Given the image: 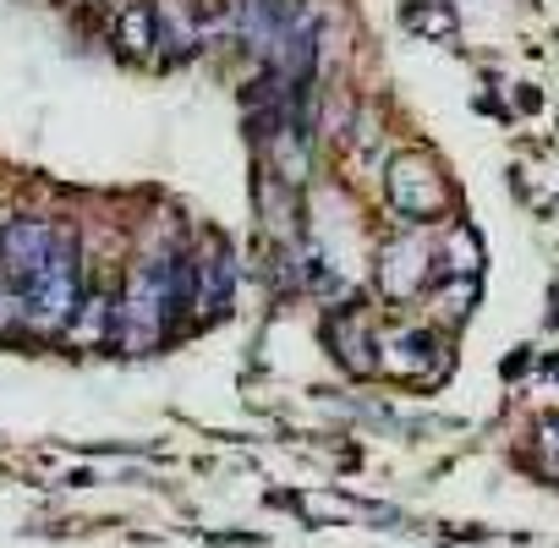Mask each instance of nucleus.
<instances>
[{"label":"nucleus","mask_w":559,"mask_h":548,"mask_svg":"<svg viewBox=\"0 0 559 548\" xmlns=\"http://www.w3.org/2000/svg\"><path fill=\"white\" fill-rule=\"evenodd\" d=\"M176 263L181 252H148L132 263V281L116 297V335L127 352H148L165 341V324L181 319V297H176Z\"/></svg>","instance_id":"nucleus-1"},{"label":"nucleus","mask_w":559,"mask_h":548,"mask_svg":"<svg viewBox=\"0 0 559 548\" xmlns=\"http://www.w3.org/2000/svg\"><path fill=\"white\" fill-rule=\"evenodd\" d=\"M23 297V330L34 335H67L78 302H83V258H78V236L61 230L45 269L17 291Z\"/></svg>","instance_id":"nucleus-2"},{"label":"nucleus","mask_w":559,"mask_h":548,"mask_svg":"<svg viewBox=\"0 0 559 548\" xmlns=\"http://www.w3.org/2000/svg\"><path fill=\"white\" fill-rule=\"evenodd\" d=\"M56 236H61V225L45 219V214H17V219L0 225V274L12 281V291H23L34 274L45 269Z\"/></svg>","instance_id":"nucleus-3"},{"label":"nucleus","mask_w":559,"mask_h":548,"mask_svg":"<svg viewBox=\"0 0 559 548\" xmlns=\"http://www.w3.org/2000/svg\"><path fill=\"white\" fill-rule=\"evenodd\" d=\"M384 181H390V203L412 219H439L450 209V181L439 176V165L428 154H401Z\"/></svg>","instance_id":"nucleus-4"},{"label":"nucleus","mask_w":559,"mask_h":548,"mask_svg":"<svg viewBox=\"0 0 559 548\" xmlns=\"http://www.w3.org/2000/svg\"><path fill=\"white\" fill-rule=\"evenodd\" d=\"M428 274H433V247L428 236H395L384 252H379V291L390 302H406L428 286Z\"/></svg>","instance_id":"nucleus-5"},{"label":"nucleus","mask_w":559,"mask_h":548,"mask_svg":"<svg viewBox=\"0 0 559 548\" xmlns=\"http://www.w3.org/2000/svg\"><path fill=\"white\" fill-rule=\"evenodd\" d=\"M390 352L395 357H379V368L395 373V379H439L444 373V346L428 330H401L390 341Z\"/></svg>","instance_id":"nucleus-6"},{"label":"nucleus","mask_w":559,"mask_h":548,"mask_svg":"<svg viewBox=\"0 0 559 548\" xmlns=\"http://www.w3.org/2000/svg\"><path fill=\"white\" fill-rule=\"evenodd\" d=\"M324 341L335 346V357H341L346 373H373L379 368V352H373V335H368V319L362 313H330L324 319Z\"/></svg>","instance_id":"nucleus-7"},{"label":"nucleus","mask_w":559,"mask_h":548,"mask_svg":"<svg viewBox=\"0 0 559 548\" xmlns=\"http://www.w3.org/2000/svg\"><path fill=\"white\" fill-rule=\"evenodd\" d=\"M192 274H198V302L203 308H219L230 291H236V252L225 247V241H203L198 252H192Z\"/></svg>","instance_id":"nucleus-8"},{"label":"nucleus","mask_w":559,"mask_h":548,"mask_svg":"<svg viewBox=\"0 0 559 548\" xmlns=\"http://www.w3.org/2000/svg\"><path fill=\"white\" fill-rule=\"evenodd\" d=\"M116 335V297H105V291H88L83 302H78V313H72V324H67V341L72 346H105Z\"/></svg>","instance_id":"nucleus-9"},{"label":"nucleus","mask_w":559,"mask_h":548,"mask_svg":"<svg viewBox=\"0 0 559 548\" xmlns=\"http://www.w3.org/2000/svg\"><path fill=\"white\" fill-rule=\"evenodd\" d=\"M154 34H159L154 7H148V0H127L121 23H116V45H121L127 56H148V50H154Z\"/></svg>","instance_id":"nucleus-10"},{"label":"nucleus","mask_w":559,"mask_h":548,"mask_svg":"<svg viewBox=\"0 0 559 548\" xmlns=\"http://www.w3.org/2000/svg\"><path fill=\"white\" fill-rule=\"evenodd\" d=\"M477 263H483L477 236L466 225H455V236H450V269H461V281H477Z\"/></svg>","instance_id":"nucleus-11"},{"label":"nucleus","mask_w":559,"mask_h":548,"mask_svg":"<svg viewBox=\"0 0 559 548\" xmlns=\"http://www.w3.org/2000/svg\"><path fill=\"white\" fill-rule=\"evenodd\" d=\"M472 302H477V281H461V286H450V291L439 297V313H444V319H461Z\"/></svg>","instance_id":"nucleus-12"},{"label":"nucleus","mask_w":559,"mask_h":548,"mask_svg":"<svg viewBox=\"0 0 559 548\" xmlns=\"http://www.w3.org/2000/svg\"><path fill=\"white\" fill-rule=\"evenodd\" d=\"M537 450H543L548 472H559V417H543L537 422Z\"/></svg>","instance_id":"nucleus-13"},{"label":"nucleus","mask_w":559,"mask_h":548,"mask_svg":"<svg viewBox=\"0 0 559 548\" xmlns=\"http://www.w3.org/2000/svg\"><path fill=\"white\" fill-rule=\"evenodd\" d=\"M17 324H23V297L7 286V291H0V341H7Z\"/></svg>","instance_id":"nucleus-14"},{"label":"nucleus","mask_w":559,"mask_h":548,"mask_svg":"<svg viewBox=\"0 0 559 548\" xmlns=\"http://www.w3.org/2000/svg\"><path fill=\"white\" fill-rule=\"evenodd\" d=\"M406 23L423 28V34H450L455 28V17H444V12H406Z\"/></svg>","instance_id":"nucleus-15"}]
</instances>
